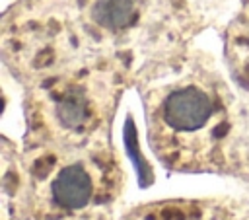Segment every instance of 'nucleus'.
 Segmentation results:
<instances>
[{"label":"nucleus","instance_id":"nucleus-1","mask_svg":"<svg viewBox=\"0 0 249 220\" xmlns=\"http://www.w3.org/2000/svg\"><path fill=\"white\" fill-rule=\"evenodd\" d=\"M214 105L206 92L198 88H181L163 101V121L175 130H196L212 115Z\"/></svg>","mask_w":249,"mask_h":220},{"label":"nucleus","instance_id":"nucleus-2","mask_svg":"<svg viewBox=\"0 0 249 220\" xmlns=\"http://www.w3.org/2000/svg\"><path fill=\"white\" fill-rule=\"evenodd\" d=\"M53 199L64 208H82L91 199V179L82 165L64 167L53 181Z\"/></svg>","mask_w":249,"mask_h":220},{"label":"nucleus","instance_id":"nucleus-3","mask_svg":"<svg viewBox=\"0 0 249 220\" xmlns=\"http://www.w3.org/2000/svg\"><path fill=\"white\" fill-rule=\"evenodd\" d=\"M138 0H95L91 18L105 29H124L136 18Z\"/></svg>","mask_w":249,"mask_h":220},{"label":"nucleus","instance_id":"nucleus-4","mask_svg":"<svg viewBox=\"0 0 249 220\" xmlns=\"http://www.w3.org/2000/svg\"><path fill=\"white\" fill-rule=\"evenodd\" d=\"M56 117L68 128L80 127L88 117V101L80 90H70L56 105Z\"/></svg>","mask_w":249,"mask_h":220}]
</instances>
